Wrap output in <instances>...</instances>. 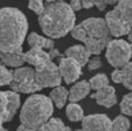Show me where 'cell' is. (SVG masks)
<instances>
[{"mask_svg":"<svg viewBox=\"0 0 132 131\" xmlns=\"http://www.w3.org/2000/svg\"><path fill=\"white\" fill-rule=\"evenodd\" d=\"M28 32L26 15L15 7L0 8V52L12 53L22 49Z\"/></svg>","mask_w":132,"mask_h":131,"instance_id":"6da1fadb","label":"cell"},{"mask_svg":"<svg viewBox=\"0 0 132 131\" xmlns=\"http://www.w3.org/2000/svg\"><path fill=\"white\" fill-rule=\"evenodd\" d=\"M76 15L64 1H48L39 15V25L49 39H60L71 33L76 25Z\"/></svg>","mask_w":132,"mask_h":131,"instance_id":"7a4b0ae2","label":"cell"},{"mask_svg":"<svg viewBox=\"0 0 132 131\" xmlns=\"http://www.w3.org/2000/svg\"><path fill=\"white\" fill-rule=\"evenodd\" d=\"M74 39L84 43V47L94 56H98L110 42V33L105 19L88 18L71 30Z\"/></svg>","mask_w":132,"mask_h":131,"instance_id":"3957f363","label":"cell"},{"mask_svg":"<svg viewBox=\"0 0 132 131\" xmlns=\"http://www.w3.org/2000/svg\"><path fill=\"white\" fill-rule=\"evenodd\" d=\"M54 106L50 97L41 94L30 95L21 106L20 125L27 128L30 131H40L50 119Z\"/></svg>","mask_w":132,"mask_h":131,"instance_id":"277c9868","label":"cell"},{"mask_svg":"<svg viewBox=\"0 0 132 131\" xmlns=\"http://www.w3.org/2000/svg\"><path fill=\"white\" fill-rule=\"evenodd\" d=\"M10 87L18 94H35L41 90L35 79V69L32 67H20L13 70V81Z\"/></svg>","mask_w":132,"mask_h":131,"instance_id":"5b68a950","label":"cell"},{"mask_svg":"<svg viewBox=\"0 0 132 131\" xmlns=\"http://www.w3.org/2000/svg\"><path fill=\"white\" fill-rule=\"evenodd\" d=\"M105 57L112 67L119 69L130 62V59L132 57V46L129 41L122 39L110 40L106 46Z\"/></svg>","mask_w":132,"mask_h":131,"instance_id":"8992f818","label":"cell"},{"mask_svg":"<svg viewBox=\"0 0 132 131\" xmlns=\"http://www.w3.org/2000/svg\"><path fill=\"white\" fill-rule=\"evenodd\" d=\"M35 79L37 84L42 88H56L61 86L62 76H61L59 66L54 62L46 64L43 67L35 69Z\"/></svg>","mask_w":132,"mask_h":131,"instance_id":"52a82bcc","label":"cell"},{"mask_svg":"<svg viewBox=\"0 0 132 131\" xmlns=\"http://www.w3.org/2000/svg\"><path fill=\"white\" fill-rule=\"evenodd\" d=\"M56 57H62V54L56 48L50 52L40 48H30L28 52L25 53V61L29 66H33L35 69H39L50 62H54V59Z\"/></svg>","mask_w":132,"mask_h":131,"instance_id":"ba28073f","label":"cell"},{"mask_svg":"<svg viewBox=\"0 0 132 131\" xmlns=\"http://www.w3.org/2000/svg\"><path fill=\"white\" fill-rule=\"evenodd\" d=\"M105 22H106L110 35L115 37L129 35V33L132 29L129 24L120 17V14L117 12L116 8H113L112 11H109L105 14Z\"/></svg>","mask_w":132,"mask_h":131,"instance_id":"9c48e42d","label":"cell"},{"mask_svg":"<svg viewBox=\"0 0 132 131\" xmlns=\"http://www.w3.org/2000/svg\"><path fill=\"white\" fill-rule=\"evenodd\" d=\"M59 69H60L62 80L67 84H71L76 82L82 75V66L71 57H61L60 62H59Z\"/></svg>","mask_w":132,"mask_h":131,"instance_id":"30bf717a","label":"cell"},{"mask_svg":"<svg viewBox=\"0 0 132 131\" xmlns=\"http://www.w3.org/2000/svg\"><path fill=\"white\" fill-rule=\"evenodd\" d=\"M84 131H112V121L104 114H94L84 116L82 119Z\"/></svg>","mask_w":132,"mask_h":131,"instance_id":"8fae6325","label":"cell"},{"mask_svg":"<svg viewBox=\"0 0 132 131\" xmlns=\"http://www.w3.org/2000/svg\"><path fill=\"white\" fill-rule=\"evenodd\" d=\"M94 99H96L100 105L105 106V108H111L117 103V95H116V89L111 86H108L103 89H100L96 91V94L91 95Z\"/></svg>","mask_w":132,"mask_h":131,"instance_id":"7c38bea8","label":"cell"},{"mask_svg":"<svg viewBox=\"0 0 132 131\" xmlns=\"http://www.w3.org/2000/svg\"><path fill=\"white\" fill-rule=\"evenodd\" d=\"M111 80L115 83H120L129 90H132V61L124 67L115 69L111 73Z\"/></svg>","mask_w":132,"mask_h":131,"instance_id":"4fadbf2b","label":"cell"},{"mask_svg":"<svg viewBox=\"0 0 132 131\" xmlns=\"http://www.w3.org/2000/svg\"><path fill=\"white\" fill-rule=\"evenodd\" d=\"M90 90H91V87L89 84V81L83 80V81L75 83L69 90V101L71 103H77L78 101L89 95Z\"/></svg>","mask_w":132,"mask_h":131,"instance_id":"5bb4252c","label":"cell"},{"mask_svg":"<svg viewBox=\"0 0 132 131\" xmlns=\"http://www.w3.org/2000/svg\"><path fill=\"white\" fill-rule=\"evenodd\" d=\"M65 56L76 60L83 67V66L88 64L91 54H90L89 50L84 47V45H75V46L69 47L65 50Z\"/></svg>","mask_w":132,"mask_h":131,"instance_id":"9a60e30c","label":"cell"},{"mask_svg":"<svg viewBox=\"0 0 132 131\" xmlns=\"http://www.w3.org/2000/svg\"><path fill=\"white\" fill-rule=\"evenodd\" d=\"M0 60L5 66L7 67H15L20 68L23 66V63H26L25 61V53L22 52V49L15 50L12 53H1L0 52Z\"/></svg>","mask_w":132,"mask_h":131,"instance_id":"2e32d148","label":"cell"},{"mask_svg":"<svg viewBox=\"0 0 132 131\" xmlns=\"http://www.w3.org/2000/svg\"><path fill=\"white\" fill-rule=\"evenodd\" d=\"M27 42L32 48H40V49L49 50V52L55 49L54 40L49 39V37H45V36H42V35H39L35 32H32L28 35Z\"/></svg>","mask_w":132,"mask_h":131,"instance_id":"e0dca14e","label":"cell"},{"mask_svg":"<svg viewBox=\"0 0 132 131\" xmlns=\"http://www.w3.org/2000/svg\"><path fill=\"white\" fill-rule=\"evenodd\" d=\"M49 95L53 104H55L59 109H62L67 103V99H69V91L62 86L54 88Z\"/></svg>","mask_w":132,"mask_h":131,"instance_id":"ac0fdd59","label":"cell"},{"mask_svg":"<svg viewBox=\"0 0 132 131\" xmlns=\"http://www.w3.org/2000/svg\"><path fill=\"white\" fill-rule=\"evenodd\" d=\"M117 12L120 14V17L126 21L132 28V1L131 0H125V1H118L116 6Z\"/></svg>","mask_w":132,"mask_h":131,"instance_id":"d6986e66","label":"cell"},{"mask_svg":"<svg viewBox=\"0 0 132 131\" xmlns=\"http://www.w3.org/2000/svg\"><path fill=\"white\" fill-rule=\"evenodd\" d=\"M8 96V122L14 118L18 109L20 108V95L13 90L7 91Z\"/></svg>","mask_w":132,"mask_h":131,"instance_id":"ffe728a7","label":"cell"},{"mask_svg":"<svg viewBox=\"0 0 132 131\" xmlns=\"http://www.w3.org/2000/svg\"><path fill=\"white\" fill-rule=\"evenodd\" d=\"M65 115L68 119L71 122H82V119L84 118V111L81 108V105H78L77 103H71V102L67 105Z\"/></svg>","mask_w":132,"mask_h":131,"instance_id":"44dd1931","label":"cell"},{"mask_svg":"<svg viewBox=\"0 0 132 131\" xmlns=\"http://www.w3.org/2000/svg\"><path fill=\"white\" fill-rule=\"evenodd\" d=\"M40 131H71V129L65 125L61 118L54 117L50 118L45 125H42Z\"/></svg>","mask_w":132,"mask_h":131,"instance_id":"7402d4cb","label":"cell"},{"mask_svg":"<svg viewBox=\"0 0 132 131\" xmlns=\"http://www.w3.org/2000/svg\"><path fill=\"white\" fill-rule=\"evenodd\" d=\"M89 84L91 87V89L94 90L103 89V88L109 86V77L104 73H100V74H96L95 76H92L90 79Z\"/></svg>","mask_w":132,"mask_h":131,"instance_id":"603a6c76","label":"cell"},{"mask_svg":"<svg viewBox=\"0 0 132 131\" xmlns=\"http://www.w3.org/2000/svg\"><path fill=\"white\" fill-rule=\"evenodd\" d=\"M8 122V96L7 91H0V123Z\"/></svg>","mask_w":132,"mask_h":131,"instance_id":"cb8c5ba5","label":"cell"},{"mask_svg":"<svg viewBox=\"0 0 132 131\" xmlns=\"http://www.w3.org/2000/svg\"><path fill=\"white\" fill-rule=\"evenodd\" d=\"M129 130H130V121L124 115H119L112 121V131H129Z\"/></svg>","mask_w":132,"mask_h":131,"instance_id":"d4e9b609","label":"cell"},{"mask_svg":"<svg viewBox=\"0 0 132 131\" xmlns=\"http://www.w3.org/2000/svg\"><path fill=\"white\" fill-rule=\"evenodd\" d=\"M13 81V70H10L0 60V86H10Z\"/></svg>","mask_w":132,"mask_h":131,"instance_id":"484cf974","label":"cell"},{"mask_svg":"<svg viewBox=\"0 0 132 131\" xmlns=\"http://www.w3.org/2000/svg\"><path fill=\"white\" fill-rule=\"evenodd\" d=\"M120 112L126 116H132V91L126 94L122 98L119 104Z\"/></svg>","mask_w":132,"mask_h":131,"instance_id":"4316f807","label":"cell"},{"mask_svg":"<svg viewBox=\"0 0 132 131\" xmlns=\"http://www.w3.org/2000/svg\"><path fill=\"white\" fill-rule=\"evenodd\" d=\"M45 6L46 4H43V1H41V0H32L28 3V8H30L37 15L42 14V12L45 11Z\"/></svg>","mask_w":132,"mask_h":131,"instance_id":"83f0119b","label":"cell"},{"mask_svg":"<svg viewBox=\"0 0 132 131\" xmlns=\"http://www.w3.org/2000/svg\"><path fill=\"white\" fill-rule=\"evenodd\" d=\"M101 67H102V60H101L100 56H94L88 62V68H89V70L100 69Z\"/></svg>","mask_w":132,"mask_h":131,"instance_id":"f1b7e54d","label":"cell"},{"mask_svg":"<svg viewBox=\"0 0 132 131\" xmlns=\"http://www.w3.org/2000/svg\"><path fill=\"white\" fill-rule=\"evenodd\" d=\"M69 6L74 12L81 11V8H83L82 7V1H80V0H71V1L69 3Z\"/></svg>","mask_w":132,"mask_h":131,"instance_id":"f546056e","label":"cell"},{"mask_svg":"<svg viewBox=\"0 0 132 131\" xmlns=\"http://www.w3.org/2000/svg\"><path fill=\"white\" fill-rule=\"evenodd\" d=\"M95 6L98 8V11H104L106 8V1H103V0H98V1H95Z\"/></svg>","mask_w":132,"mask_h":131,"instance_id":"4dcf8cb0","label":"cell"},{"mask_svg":"<svg viewBox=\"0 0 132 131\" xmlns=\"http://www.w3.org/2000/svg\"><path fill=\"white\" fill-rule=\"evenodd\" d=\"M95 6V1H91V0H84V1H82V7L83 8H91Z\"/></svg>","mask_w":132,"mask_h":131,"instance_id":"1f68e13d","label":"cell"},{"mask_svg":"<svg viewBox=\"0 0 132 131\" xmlns=\"http://www.w3.org/2000/svg\"><path fill=\"white\" fill-rule=\"evenodd\" d=\"M16 131H30V130H28L27 128H25V126H22V125H19L16 129Z\"/></svg>","mask_w":132,"mask_h":131,"instance_id":"d6a6232c","label":"cell"},{"mask_svg":"<svg viewBox=\"0 0 132 131\" xmlns=\"http://www.w3.org/2000/svg\"><path fill=\"white\" fill-rule=\"evenodd\" d=\"M127 39H129V43L132 46V29H131V32L129 33V35H127Z\"/></svg>","mask_w":132,"mask_h":131,"instance_id":"836d02e7","label":"cell"},{"mask_svg":"<svg viewBox=\"0 0 132 131\" xmlns=\"http://www.w3.org/2000/svg\"><path fill=\"white\" fill-rule=\"evenodd\" d=\"M0 131H7V130H6V129L4 128V126H1V128H0Z\"/></svg>","mask_w":132,"mask_h":131,"instance_id":"e575fe53","label":"cell"},{"mask_svg":"<svg viewBox=\"0 0 132 131\" xmlns=\"http://www.w3.org/2000/svg\"><path fill=\"white\" fill-rule=\"evenodd\" d=\"M75 131H84L83 129H77V130H75Z\"/></svg>","mask_w":132,"mask_h":131,"instance_id":"d590c367","label":"cell"}]
</instances>
